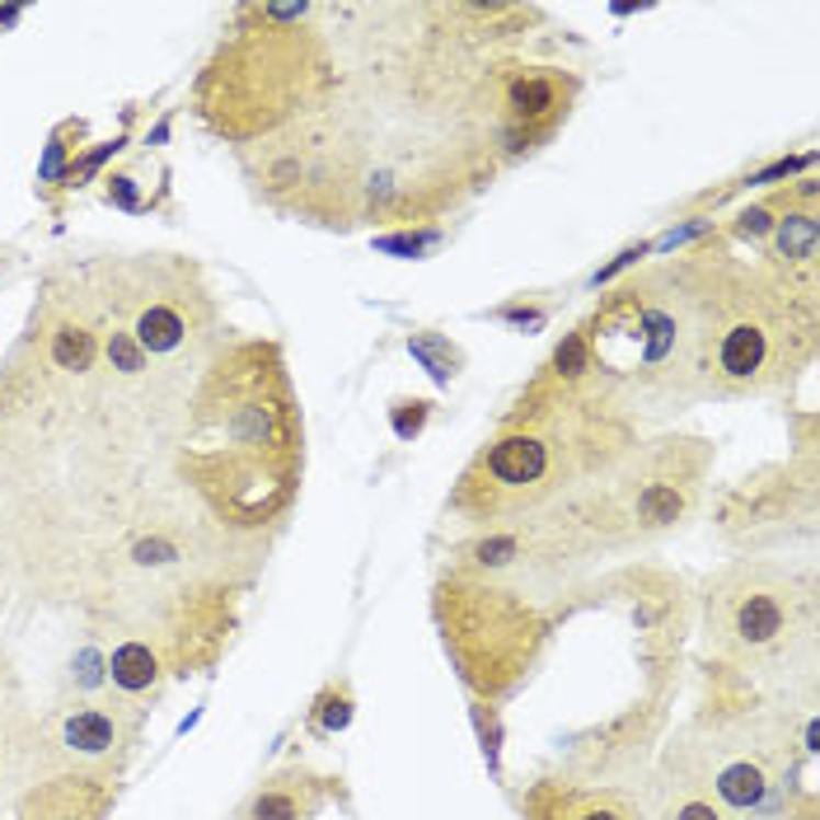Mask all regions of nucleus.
<instances>
[{"mask_svg":"<svg viewBox=\"0 0 820 820\" xmlns=\"http://www.w3.org/2000/svg\"><path fill=\"white\" fill-rule=\"evenodd\" d=\"M628 417L582 385L539 375L502 431L487 441L456 487V512L479 526L530 516L572 487H591L615 474L633 450Z\"/></svg>","mask_w":820,"mask_h":820,"instance_id":"nucleus-1","label":"nucleus"},{"mask_svg":"<svg viewBox=\"0 0 820 820\" xmlns=\"http://www.w3.org/2000/svg\"><path fill=\"white\" fill-rule=\"evenodd\" d=\"M689 314V404L694 398L770 394L807 366L816 314L774 272L694 254L675 263Z\"/></svg>","mask_w":820,"mask_h":820,"instance_id":"nucleus-2","label":"nucleus"},{"mask_svg":"<svg viewBox=\"0 0 820 820\" xmlns=\"http://www.w3.org/2000/svg\"><path fill=\"white\" fill-rule=\"evenodd\" d=\"M811 577L770 563H731L708 582V648L722 656V671H770L797 648H811Z\"/></svg>","mask_w":820,"mask_h":820,"instance_id":"nucleus-3","label":"nucleus"},{"mask_svg":"<svg viewBox=\"0 0 820 820\" xmlns=\"http://www.w3.org/2000/svg\"><path fill=\"white\" fill-rule=\"evenodd\" d=\"M764 272H774L801 301H816V179H801L797 198L783 193V212L764 235Z\"/></svg>","mask_w":820,"mask_h":820,"instance_id":"nucleus-4","label":"nucleus"},{"mask_svg":"<svg viewBox=\"0 0 820 820\" xmlns=\"http://www.w3.org/2000/svg\"><path fill=\"white\" fill-rule=\"evenodd\" d=\"M526 820H648V811L628 793H615V788L539 783L526 797Z\"/></svg>","mask_w":820,"mask_h":820,"instance_id":"nucleus-5","label":"nucleus"},{"mask_svg":"<svg viewBox=\"0 0 820 820\" xmlns=\"http://www.w3.org/2000/svg\"><path fill=\"white\" fill-rule=\"evenodd\" d=\"M160 679V656H155L150 642H122V648L109 656V685L122 694H146Z\"/></svg>","mask_w":820,"mask_h":820,"instance_id":"nucleus-6","label":"nucleus"},{"mask_svg":"<svg viewBox=\"0 0 820 820\" xmlns=\"http://www.w3.org/2000/svg\"><path fill=\"white\" fill-rule=\"evenodd\" d=\"M61 741L71 745L76 755L99 760V755H109V750L117 745V718H109L103 708H76L71 718H66V727H61Z\"/></svg>","mask_w":820,"mask_h":820,"instance_id":"nucleus-7","label":"nucleus"},{"mask_svg":"<svg viewBox=\"0 0 820 820\" xmlns=\"http://www.w3.org/2000/svg\"><path fill=\"white\" fill-rule=\"evenodd\" d=\"M132 338L142 352H173L183 338H188V319L179 305H146L142 314H136V328Z\"/></svg>","mask_w":820,"mask_h":820,"instance_id":"nucleus-8","label":"nucleus"},{"mask_svg":"<svg viewBox=\"0 0 820 820\" xmlns=\"http://www.w3.org/2000/svg\"><path fill=\"white\" fill-rule=\"evenodd\" d=\"M347 722H352V689L328 685L319 699H314V708H310V727L319 731V737H338Z\"/></svg>","mask_w":820,"mask_h":820,"instance_id":"nucleus-9","label":"nucleus"},{"mask_svg":"<svg viewBox=\"0 0 820 820\" xmlns=\"http://www.w3.org/2000/svg\"><path fill=\"white\" fill-rule=\"evenodd\" d=\"M408 352L417 357L427 366V371L441 380V385H450V380H456V366H460V352L456 347H450L446 338H436V334H413L408 338Z\"/></svg>","mask_w":820,"mask_h":820,"instance_id":"nucleus-10","label":"nucleus"},{"mask_svg":"<svg viewBox=\"0 0 820 820\" xmlns=\"http://www.w3.org/2000/svg\"><path fill=\"white\" fill-rule=\"evenodd\" d=\"M90 357H94V338L85 334V328L76 324H61L57 334H52V361L61 366V371H85L90 366Z\"/></svg>","mask_w":820,"mask_h":820,"instance_id":"nucleus-11","label":"nucleus"},{"mask_svg":"<svg viewBox=\"0 0 820 820\" xmlns=\"http://www.w3.org/2000/svg\"><path fill=\"white\" fill-rule=\"evenodd\" d=\"M305 816V801L295 797L287 783H272L249 801V820H301Z\"/></svg>","mask_w":820,"mask_h":820,"instance_id":"nucleus-12","label":"nucleus"},{"mask_svg":"<svg viewBox=\"0 0 820 820\" xmlns=\"http://www.w3.org/2000/svg\"><path fill=\"white\" fill-rule=\"evenodd\" d=\"M109 357H113L117 371H142V361H146V352L136 347L132 334H113V338H109Z\"/></svg>","mask_w":820,"mask_h":820,"instance_id":"nucleus-13","label":"nucleus"},{"mask_svg":"<svg viewBox=\"0 0 820 820\" xmlns=\"http://www.w3.org/2000/svg\"><path fill=\"white\" fill-rule=\"evenodd\" d=\"M132 558L142 568H165L169 558H173V544H169V539H142V544L132 549Z\"/></svg>","mask_w":820,"mask_h":820,"instance_id":"nucleus-14","label":"nucleus"},{"mask_svg":"<svg viewBox=\"0 0 820 820\" xmlns=\"http://www.w3.org/2000/svg\"><path fill=\"white\" fill-rule=\"evenodd\" d=\"M109 198H113L117 206H136V188H132V179H109Z\"/></svg>","mask_w":820,"mask_h":820,"instance_id":"nucleus-15","label":"nucleus"}]
</instances>
